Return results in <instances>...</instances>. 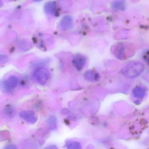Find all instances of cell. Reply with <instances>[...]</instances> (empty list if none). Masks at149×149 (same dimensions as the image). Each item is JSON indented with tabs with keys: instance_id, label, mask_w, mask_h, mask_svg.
<instances>
[{
	"instance_id": "4",
	"label": "cell",
	"mask_w": 149,
	"mask_h": 149,
	"mask_svg": "<svg viewBox=\"0 0 149 149\" xmlns=\"http://www.w3.org/2000/svg\"><path fill=\"white\" fill-rule=\"evenodd\" d=\"M86 62V57L81 54L76 55L72 60L73 66L78 70H81L83 69Z\"/></svg>"
},
{
	"instance_id": "3",
	"label": "cell",
	"mask_w": 149,
	"mask_h": 149,
	"mask_svg": "<svg viewBox=\"0 0 149 149\" xmlns=\"http://www.w3.org/2000/svg\"><path fill=\"white\" fill-rule=\"evenodd\" d=\"M18 84V79L15 76H12L7 81L1 83V88L5 91L12 90L17 87Z\"/></svg>"
},
{
	"instance_id": "13",
	"label": "cell",
	"mask_w": 149,
	"mask_h": 149,
	"mask_svg": "<svg viewBox=\"0 0 149 149\" xmlns=\"http://www.w3.org/2000/svg\"><path fill=\"white\" fill-rule=\"evenodd\" d=\"M10 132L8 131H0V142L7 140L10 137Z\"/></svg>"
},
{
	"instance_id": "19",
	"label": "cell",
	"mask_w": 149,
	"mask_h": 149,
	"mask_svg": "<svg viewBox=\"0 0 149 149\" xmlns=\"http://www.w3.org/2000/svg\"><path fill=\"white\" fill-rule=\"evenodd\" d=\"M33 1H41V0H33Z\"/></svg>"
},
{
	"instance_id": "12",
	"label": "cell",
	"mask_w": 149,
	"mask_h": 149,
	"mask_svg": "<svg viewBox=\"0 0 149 149\" xmlns=\"http://www.w3.org/2000/svg\"><path fill=\"white\" fill-rule=\"evenodd\" d=\"M66 146L69 149H81V146L80 143L75 141H68L66 143Z\"/></svg>"
},
{
	"instance_id": "10",
	"label": "cell",
	"mask_w": 149,
	"mask_h": 149,
	"mask_svg": "<svg viewBox=\"0 0 149 149\" xmlns=\"http://www.w3.org/2000/svg\"><path fill=\"white\" fill-rule=\"evenodd\" d=\"M44 9L47 13L50 15H55L57 12V7L54 1L47 2L44 6Z\"/></svg>"
},
{
	"instance_id": "11",
	"label": "cell",
	"mask_w": 149,
	"mask_h": 149,
	"mask_svg": "<svg viewBox=\"0 0 149 149\" xmlns=\"http://www.w3.org/2000/svg\"><path fill=\"white\" fill-rule=\"evenodd\" d=\"M48 128L50 130H55L57 127V121L56 117L54 116H50L48 118L47 121Z\"/></svg>"
},
{
	"instance_id": "17",
	"label": "cell",
	"mask_w": 149,
	"mask_h": 149,
	"mask_svg": "<svg viewBox=\"0 0 149 149\" xmlns=\"http://www.w3.org/2000/svg\"><path fill=\"white\" fill-rule=\"evenodd\" d=\"M4 148L6 149H16L17 148L16 146L15 145L8 144V145L4 147Z\"/></svg>"
},
{
	"instance_id": "7",
	"label": "cell",
	"mask_w": 149,
	"mask_h": 149,
	"mask_svg": "<svg viewBox=\"0 0 149 149\" xmlns=\"http://www.w3.org/2000/svg\"><path fill=\"white\" fill-rule=\"evenodd\" d=\"M73 26V19L69 15L64 16L61 20L60 23V28L63 30L70 29Z\"/></svg>"
},
{
	"instance_id": "16",
	"label": "cell",
	"mask_w": 149,
	"mask_h": 149,
	"mask_svg": "<svg viewBox=\"0 0 149 149\" xmlns=\"http://www.w3.org/2000/svg\"><path fill=\"white\" fill-rule=\"evenodd\" d=\"M8 60L7 56L4 54H0V63L6 62Z\"/></svg>"
},
{
	"instance_id": "8",
	"label": "cell",
	"mask_w": 149,
	"mask_h": 149,
	"mask_svg": "<svg viewBox=\"0 0 149 149\" xmlns=\"http://www.w3.org/2000/svg\"><path fill=\"white\" fill-rule=\"evenodd\" d=\"M84 77L87 81H97L100 78V75L97 71L93 70H88L85 72Z\"/></svg>"
},
{
	"instance_id": "6",
	"label": "cell",
	"mask_w": 149,
	"mask_h": 149,
	"mask_svg": "<svg viewBox=\"0 0 149 149\" xmlns=\"http://www.w3.org/2000/svg\"><path fill=\"white\" fill-rule=\"evenodd\" d=\"M113 52L114 55L119 60L125 59V48L122 43H118L114 46Z\"/></svg>"
},
{
	"instance_id": "9",
	"label": "cell",
	"mask_w": 149,
	"mask_h": 149,
	"mask_svg": "<svg viewBox=\"0 0 149 149\" xmlns=\"http://www.w3.org/2000/svg\"><path fill=\"white\" fill-rule=\"evenodd\" d=\"M146 93V88L143 86H136L132 91V94L134 97L137 98H142Z\"/></svg>"
},
{
	"instance_id": "1",
	"label": "cell",
	"mask_w": 149,
	"mask_h": 149,
	"mask_svg": "<svg viewBox=\"0 0 149 149\" xmlns=\"http://www.w3.org/2000/svg\"><path fill=\"white\" fill-rule=\"evenodd\" d=\"M144 70V65L139 61H132L128 63L122 69V73L125 77L134 79L139 76Z\"/></svg>"
},
{
	"instance_id": "15",
	"label": "cell",
	"mask_w": 149,
	"mask_h": 149,
	"mask_svg": "<svg viewBox=\"0 0 149 149\" xmlns=\"http://www.w3.org/2000/svg\"><path fill=\"white\" fill-rule=\"evenodd\" d=\"M113 6L115 8L119 10H123L124 9V4L122 1H116L113 4Z\"/></svg>"
},
{
	"instance_id": "18",
	"label": "cell",
	"mask_w": 149,
	"mask_h": 149,
	"mask_svg": "<svg viewBox=\"0 0 149 149\" xmlns=\"http://www.w3.org/2000/svg\"><path fill=\"white\" fill-rule=\"evenodd\" d=\"M46 149H57V147L56 146L51 145L49 146H47L46 147Z\"/></svg>"
},
{
	"instance_id": "14",
	"label": "cell",
	"mask_w": 149,
	"mask_h": 149,
	"mask_svg": "<svg viewBox=\"0 0 149 149\" xmlns=\"http://www.w3.org/2000/svg\"><path fill=\"white\" fill-rule=\"evenodd\" d=\"M5 111L7 115H8L9 116L13 117L14 116L15 114V111L13 107L11 105H7L5 108Z\"/></svg>"
},
{
	"instance_id": "5",
	"label": "cell",
	"mask_w": 149,
	"mask_h": 149,
	"mask_svg": "<svg viewBox=\"0 0 149 149\" xmlns=\"http://www.w3.org/2000/svg\"><path fill=\"white\" fill-rule=\"evenodd\" d=\"M20 116L30 124H35L38 120V117L32 111H23L20 113Z\"/></svg>"
},
{
	"instance_id": "2",
	"label": "cell",
	"mask_w": 149,
	"mask_h": 149,
	"mask_svg": "<svg viewBox=\"0 0 149 149\" xmlns=\"http://www.w3.org/2000/svg\"><path fill=\"white\" fill-rule=\"evenodd\" d=\"M50 76L49 70L46 68H42L36 70L34 74V77L41 85H45Z\"/></svg>"
}]
</instances>
